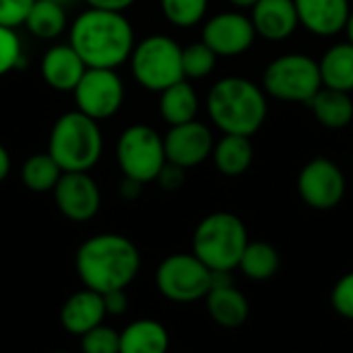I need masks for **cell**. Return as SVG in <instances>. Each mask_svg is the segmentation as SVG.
I'll list each match as a JSON object with an SVG mask.
<instances>
[{
  "mask_svg": "<svg viewBox=\"0 0 353 353\" xmlns=\"http://www.w3.org/2000/svg\"><path fill=\"white\" fill-rule=\"evenodd\" d=\"M89 8H99V10H114V12H124L130 8L137 0H83Z\"/></svg>",
  "mask_w": 353,
  "mask_h": 353,
  "instance_id": "cell-36",
  "label": "cell"
},
{
  "mask_svg": "<svg viewBox=\"0 0 353 353\" xmlns=\"http://www.w3.org/2000/svg\"><path fill=\"white\" fill-rule=\"evenodd\" d=\"M323 79L319 62L308 54H283L271 60L263 72L267 97L285 103H310L321 91Z\"/></svg>",
  "mask_w": 353,
  "mask_h": 353,
  "instance_id": "cell-6",
  "label": "cell"
},
{
  "mask_svg": "<svg viewBox=\"0 0 353 353\" xmlns=\"http://www.w3.org/2000/svg\"><path fill=\"white\" fill-rule=\"evenodd\" d=\"M48 153L62 172H91L103 153L99 122L79 110L62 114L52 126Z\"/></svg>",
  "mask_w": 353,
  "mask_h": 353,
  "instance_id": "cell-4",
  "label": "cell"
},
{
  "mask_svg": "<svg viewBox=\"0 0 353 353\" xmlns=\"http://www.w3.org/2000/svg\"><path fill=\"white\" fill-rule=\"evenodd\" d=\"M207 112L223 134L252 137L267 120V93L250 79L223 77L207 93Z\"/></svg>",
  "mask_w": 353,
  "mask_h": 353,
  "instance_id": "cell-3",
  "label": "cell"
},
{
  "mask_svg": "<svg viewBox=\"0 0 353 353\" xmlns=\"http://www.w3.org/2000/svg\"><path fill=\"white\" fill-rule=\"evenodd\" d=\"M64 172L56 163V159L46 153H35L27 157L21 165V182L31 192H52Z\"/></svg>",
  "mask_w": 353,
  "mask_h": 353,
  "instance_id": "cell-26",
  "label": "cell"
},
{
  "mask_svg": "<svg viewBox=\"0 0 353 353\" xmlns=\"http://www.w3.org/2000/svg\"><path fill=\"white\" fill-rule=\"evenodd\" d=\"M23 43L14 29L0 25V77L23 66Z\"/></svg>",
  "mask_w": 353,
  "mask_h": 353,
  "instance_id": "cell-30",
  "label": "cell"
},
{
  "mask_svg": "<svg viewBox=\"0 0 353 353\" xmlns=\"http://www.w3.org/2000/svg\"><path fill=\"white\" fill-rule=\"evenodd\" d=\"M35 0H0V25L17 29L25 25V19Z\"/></svg>",
  "mask_w": 353,
  "mask_h": 353,
  "instance_id": "cell-33",
  "label": "cell"
},
{
  "mask_svg": "<svg viewBox=\"0 0 353 353\" xmlns=\"http://www.w3.org/2000/svg\"><path fill=\"white\" fill-rule=\"evenodd\" d=\"M72 97L79 112L101 122L122 108L124 83L112 68H87L72 91Z\"/></svg>",
  "mask_w": 353,
  "mask_h": 353,
  "instance_id": "cell-10",
  "label": "cell"
},
{
  "mask_svg": "<svg viewBox=\"0 0 353 353\" xmlns=\"http://www.w3.org/2000/svg\"><path fill=\"white\" fill-rule=\"evenodd\" d=\"M213 163L217 172H221L228 178L242 176L248 172L254 159V149L250 143V137H240V134H223L219 141H215L213 147Z\"/></svg>",
  "mask_w": 353,
  "mask_h": 353,
  "instance_id": "cell-21",
  "label": "cell"
},
{
  "mask_svg": "<svg viewBox=\"0 0 353 353\" xmlns=\"http://www.w3.org/2000/svg\"><path fill=\"white\" fill-rule=\"evenodd\" d=\"M300 25L316 37H333L345 31L352 14L350 0H294Z\"/></svg>",
  "mask_w": 353,
  "mask_h": 353,
  "instance_id": "cell-15",
  "label": "cell"
},
{
  "mask_svg": "<svg viewBox=\"0 0 353 353\" xmlns=\"http://www.w3.org/2000/svg\"><path fill=\"white\" fill-rule=\"evenodd\" d=\"M68 43L87 68L116 70L130 60L137 46L134 29L124 12L85 8L68 29Z\"/></svg>",
  "mask_w": 353,
  "mask_h": 353,
  "instance_id": "cell-1",
  "label": "cell"
},
{
  "mask_svg": "<svg viewBox=\"0 0 353 353\" xmlns=\"http://www.w3.org/2000/svg\"><path fill=\"white\" fill-rule=\"evenodd\" d=\"M66 17V8H62L60 4H54L50 0H35L25 19V27L37 39H56L64 33L68 25Z\"/></svg>",
  "mask_w": 353,
  "mask_h": 353,
  "instance_id": "cell-25",
  "label": "cell"
},
{
  "mask_svg": "<svg viewBox=\"0 0 353 353\" xmlns=\"http://www.w3.org/2000/svg\"><path fill=\"white\" fill-rule=\"evenodd\" d=\"M217 54L201 39L182 48V68L184 79H205L215 70Z\"/></svg>",
  "mask_w": 353,
  "mask_h": 353,
  "instance_id": "cell-29",
  "label": "cell"
},
{
  "mask_svg": "<svg viewBox=\"0 0 353 353\" xmlns=\"http://www.w3.org/2000/svg\"><path fill=\"white\" fill-rule=\"evenodd\" d=\"M256 39L252 19L240 10L213 14L203 27V41L221 58H234L250 50Z\"/></svg>",
  "mask_w": 353,
  "mask_h": 353,
  "instance_id": "cell-13",
  "label": "cell"
},
{
  "mask_svg": "<svg viewBox=\"0 0 353 353\" xmlns=\"http://www.w3.org/2000/svg\"><path fill=\"white\" fill-rule=\"evenodd\" d=\"M116 159L126 178L143 184L155 182L168 161L163 137L147 124H132L118 139Z\"/></svg>",
  "mask_w": 353,
  "mask_h": 353,
  "instance_id": "cell-8",
  "label": "cell"
},
{
  "mask_svg": "<svg viewBox=\"0 0 353 353\" xmlns=\"http://www.w3.org/2000/svg\"><path fill=\"white\" fill-rule=\"evenodd\" d=\"M207 310L215 325L221 329H238L250 316V304L246 296L232 285L211 288L207 294Z\"/></svg>",
  "mask_w": 353,
  "mask_h": 353,
  "instance_id": "cell-19",
  "label": "cell"
},
{
  "mask_svg": "<svg viewBox=\"0 0 353 353\" xmlns=\"http://www.w3.org/2000/svg\"><path fill=\"white\" fill-rule=\"evenodd\" d=\"M105 316L108 312L103 296L87 288L68 296L60 308V325L66 333L74 337H83L91 329L103 325Z\"/></svg>",
  "mask_w": 353,
  "mask_h": 353,
  "instance_id": "cell-17",
  "label": "cell"
},
{
  "mask_svg": "<svg viewBox=\"0 0 353 353\" xmlns=\"http://www.w3.org/2000/svg\"><path fill=\"white\" fill-rule=\"evenodd\" d=\"M323 87L337 91H353V43L341 41L331 46L319 60Z\"/></svg>",
  "mask_w": 353,
  "mask_h": 353,
  "instance_id": "cell-24",
  "label": "cell"
},
{
  "mask_svg": "<svg viewBox=\"0 0 353 353\" xmlns=\"http://www.w3.org/2000/svg\"><path fill=\"white\" fill-rule=\"evenodd\" d=\"M228 2L236 8H252L259 0H228Z\"/></svg>",
  "mask_w": 353,
  "mask_h": 353,
  "instance_id": "cell-39",
  "label": "cell"
},
{
  "mask_svg": "<svg viewBox=\"0 0 353 353\" xmlns=\"http://www.w3.org/2000/svg\"><path fill=\"white\" fill-rule=\"evenodd\" d=\"M170 333L155 319H139L120 331V353H168Z\"/></svg>",
  "mask_w": 353,
  "mask_h": 353,
  "instance_id": "cell-20",
  "label": "cell"
},
{
  "mask_svg": "<svg viewBox=\"0 0 353 353\" xmlns=\"http://www.w3.org/2000/svg\"><path fill=\"white\" fill-rule=\"evenodd\" d=\"M103 304L110 316H122L128 308V296L124 290H114V292L103 294Z\"/></svg>",
  "mask_w": 353,
  "mask_h": 353,
  "instance_id": "cell-35",
  "label": "cell"
},
{
  "mask_svg": "<svg viewBox=\"0 0 353 353\" xmlns=\"http://www.w3.org/2000/svg\"><path fill=\"white\" fill-rule=\"evenodd\" d=\"M184 180H186V170L176 165V163H170V161H165V165L161 168L159 176L155 178V182L163 190H168V192L180 190L184 186Z\"/></svg>",
  "mask_w": 353,
  "mask_h": 353,
  "instance_id": "cell-34",
  "label": "cell"
},
{
  "mask_svg": "<svg viewBox=\"0 0 353 353\" xmlns=\"http://www.w3.org/2000/svg\"><path fill=\"white\" fill-rule=\"evenodd\" d=\"M298 194L314 211H331L345 196V176L329 157L310 159L298 174Z\"/></svg>",
  "mask_w": 353,
  "mask_h": 353,
  "instance_id": "cell-11",
  "label": "cell"
},
{
  "mask_svg": "<svg viewBox=\"0 0 353 353\" xmlns=\"http://www.w3.org/2000/svg\"><path fill=\"white\" fill-rule=\"evenodd\" d=\"M248 242L244 221L230 211H217L199 221L192 234V254L213 273H232Z\"/></svg>",
  "mask_w": 353,
  "mask_h": 353,
  "instance_id": "cell-5",
  "label": "cell"
},
{
  "mask_svg": "<svg viewBox=\"0 0 353 353\" xmlns=\"http://www.w3.org/2000/svg\"><path fill=\"white\" fill-rule=\"evenodd\" d=\"M345 33H347V41H352V43H353V10H352V14H350V19H347V25H345Z\"/></svg>",
  "mask_w": 353,
  "mask_h": 353,
  "instance_id": "cell-40",
  "label": "cell"
},
{
  "mask_svg": "<svg viewBox=\"0 0 353 353\" xmlns=\"http://www.w3.org/2000/svg\"><path fill=\"white\" fill-rule=\"evenodd\" d=\"M10 174V155L4 145H0V182H4Z\"/></svg>",
  "mask_w": 353,
  "mask_h": 353,
  "instance_id": "cell-38",
  "label": "cell"
},
{
  "mask_svg": "<svg viewBox=\"0 0 353 353\" xmlns=\"http://www.w3.org/2000/svg\"><path fill=\"white\" fill-rule=\"evenodd\" d=\"M50 2H54V4H60L62 8H66V10H68V8H72V6H74L79 0H50Z\"/></svg>",
  "mask_w": 353,
  "mask_h": 353,
  "instance_id": "cell-41",
  "label": "cell"
},
{
  "mask_svg": "<svg viewBox=\"0 0 353 353\" xmlns=\"http://www.w3.org/2000/svg\"><path fill=\"white\" fill-rule=\"evenodd\" d=\"M52 192L60 215L74 223L91 221L99 213L101 190L89 172H64Z\"/></svg>",
  "mask_w": 353,
  "mask_h": 353,
  "instance_id": "cell-12",
  "label": "cell"
},
{
  "mask_svg": "<svg viewBox=\"0 0 353 353\" xmlns=\"http://www.w3.org/2000/svg\"><path fill=\"white\" fill-rule=\"evenodd\" d=\"M159 95H161L159 97V114L170 126H178V124L196 120L199 95L186 79L163 89Z\"/></svg>",
  "mask_w": 353,
  "mask_h": 353,
  "instance_id": "cell-23",
  "label": "cell"
},
{
  "mask_svg": "<svg viewBox=\"0 0 353 353\" xmlns=\"http://www.w3.org/2000/svg\"><path fill=\"white\" fill-rule=\"evenodd\" d=\"M74 271L87 290L101 296L126 290L141 271V252L126 236L97 234L77 248Z\"/></svg>",
  "mask_w": 353,
  "mask_h": 353,
  "instance_id": "cell-2",
  "label": "cell"
},
{
  "mask_svg": "<svg viewBox=\"0 0 353 353\" xmlns=\"http://www.w3.org/2000/svg\"><path fill=\"white\" fill-rule=\"evenodd\" d=\"M81 353H120V333L99 325L81 337Z\"/></svg>",
  "mask_w": 353,
  "mask_h": 353,
  "instance_id": "cell-31",
  "label": "cell"
},
{
  "mask_svg": "<svg viewBox=\"0 0 353 353\" xmlns=\"http://www.w3.org/2000/svg\"><path fill=\"white\" fill-rule=\"evenodd\" d=\"M143 182H139V180H132V178H122V182H120V196L124 199V201H137L139 196H141V192H143Z\"/></svg>",
  "mask_w": 353,
  "mask_h": 353,
  "instance_id": "cell-37",
  "label": "cell"
},
{
  "mask_svg": "<svg viewBox=\"0 0 353 353\" xmlns=\"http://www.w3.org/2000/svg\"><path fill=\"white\" fill-rule=\"evenodd\" d=\"M130 70L134 81L147 89L161 93L184 79L182 48L168 35H149L141 39L130 54Z\"/></svg>",
  "mask_w": 353,
  "mask_h": 353,
  "instance_id": "cell-7",
  "label": "cell"
},
{
  "mask_svg": "<svg viewBox=\"0 0 353 353\" xmlns=\"http://www.w3.org/2000/svg\"><path fill=\"white\" fill-rule=\"evenodd\" d=\"M308 108L319 124L331 130L345 128L353 120V99L350 93L321 87V91L310 99Z\"/></svg>",
  "mask_w": 353,
  "mask_h": 353,
  "instance_id": "cell-22",
  "label": "cell"
},
{
  "mask_svg": "<svg viewBox=\"0 0 353 353\" xmlns=\"http://www.w3.org/2000/svg\"><path fill=\"white\" fill-rule=\"evenodd\" d=\"M238 269L252 281H267L279 271V252L269 242H248Z\"/></svg>",
  "mask_w": 353,
  "mask_h": 353,
  "instance_id": "cell-27",
  "label": "cell"
},
{
  "mask_svg": "<svg viewBox=\"0 0 353 353\" xmlns=\"http://www.w3.org/2000/svg\"><path fill=\"white\" fill-rule=\"evenodd\" d=\"M331 306L339 316L353 321V271L345 273L333 285V290H331Z\"/></svg>",
  "mask_w": 353,
  "mask_h": 353,
  "instance_id": "cell-32",
  "label": "cell"
},
{
  "mask_svg": "<svg viewBox=\"0 0 353 353\" xmlns=\"http://www.w3.org/2000/svg\"><path fill=\"white\" fill-rule=\"evenodd\" d=\"M250 10L256 35L267 41H283L300 25L294 0H259Z\"/></svg>",
  "mask_w": 353,
  "mask_h": 353,
  "instance_id": "cell-16",
  "label": "cell"
},
{
  "mask_svg": "<svg viewBox=\"0 0 353 353\" xmlns=\"http://www.w3.org/2000/svg\"><path fill=\"white\" fill-rule=\"evenodd\" d=\"M87 66L81 56L74 52L70 43H56L52 46L39 62L41 79L48 87L56 91H74L81 77L85 74Z\"/></svg>",
  "mask_w": 353,
  "mask_h": 353,
  "instance_id": "cell-18",
  "label": "cell"
},
{
  "mask_svg": "<svg viewBox=\"0 0 353 353\" xmlns=\"http://www.w3.org/2000/svg\"><path fill=\"white\" fill-rule=\"evenodd\" d=\"M163 147L170 163H176L184 170H192L211 157L215 139L209 126L199 120H192L186 124L170 126L168 134L163 137Z\"/></svg>",
  "mask_w": 353,
  "mask_h": 353,
  "instance_id": "cell-14",
  "label": "cell"
},
{
  "mask_svg": "<svg viewBox=\"0 0 353 353\" xmlns=\"http://www.w3.org/2000/svg\"><path fill=\"white\" fill-rule=\"evenodd\" d=\"M211 277L213 271L192 252H176L159 263L155 271V285L165 300L190 304L207 298L211 292Z\"/></svg>",
  "mask_w": 353,
  "mask_h": 353,
  "instance_id": "cell-9",
  "label": "cell"
},
{
  "mask_svg": "<svg viewBox=\"0 0 353 353\" xmlns=\"http://www.w3.org/2000/svg\"><path fill=\"white\" fill-rule=\"evenodd\" d=\"M54 353H70V352H54Z\"/></svg>",
  "mask_w": 353,
  "mask_h": 353,
  "instance_id": "cell-42",
  "label": "cell"
},
{
  "mask_svg": "<svg viewBox=\"0 0 353 353\" xmlns=\"http://www.w3.org/2000/svg\"><path fill=\"white\" fill-rule=\"evenodd\" d=\"M159 4L165 21L180 29L199 25L209 8V0H159Z\"/></svg>",
  "mask_w": 353,
  "mask_h": 353,
  "instance_id": "cell-28",
  "label": "cell"
}]
</instances>
